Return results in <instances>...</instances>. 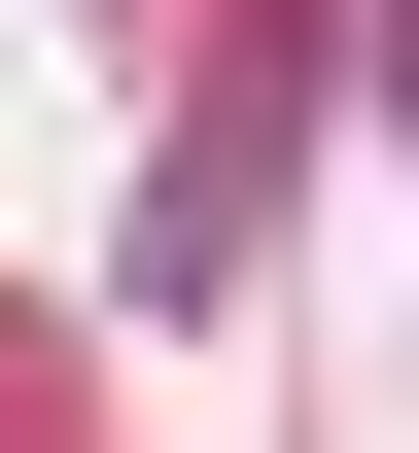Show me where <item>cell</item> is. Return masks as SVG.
<instances>
[{
	"instance_id": "1",
	"label": "cell",
	"mask_w": 419,
	"mask_h": 453,
	"mask_svg": "<svg viewBox=\"0 0 419 453\" xmlns=\"http://www.w3.org/2000/svg\"><path fill=\"white\" fill-rule=\"evenodd\" d=\"M384 70H419V35H384Z\"/></svg>"
}]
</instances>
